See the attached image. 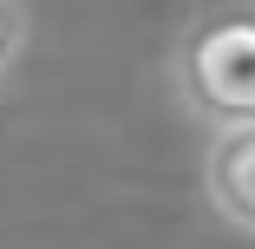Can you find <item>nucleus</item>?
<instances>
[{"instance_id": "obj_2", "label": "nucleus", "mask_w": 255, "mask_h": 249, "mask_svg": "<svg viewBox=\"0 0 255 249\" xmlns=\"http://www.w3.org/2000/svg\"><path fill=\"white\" fill-rule=\"evenodd\" d=\"M203 190H210V210L236 236H255V125H229V131L210 138Z\"/></svg>"}, {"instance_id": "obj_1", "label": "nucleus", "mask_w": 255, "mask_h": 249, "mask_svg": "<svg viewBox=\"0 0 255 249\" xmlns=\"http://www.w3.org/2000/svg\"><path fill=\"white\" fill-rule=\"evenodd\" d=\"M170 79L210 131L255 125V13H249V0L210 7L183 26L177 53H170Z\"/></svg>"}, {"instance_id": "obj_3", "label": "nucleus", "mask_w": 255, "mask_h": 249, "mask_svg": "<svg viewBox=\"0 0 255 249\" xmlns=\"http://www.w3.org/2000/svg\"><path fill=\"white\" fill-rule=\"evenodd\" d=\"M26 39H33L26 0H0V79H7V72L26 59Z\"/></svg>"}]
</instances>
